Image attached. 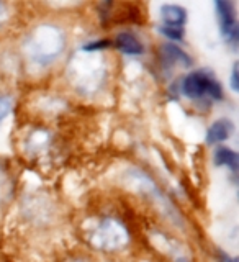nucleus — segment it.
I'll use <instances>...</instances> for the list:
<instances>
[{
  "label": "nucleus",
  "mask_w": 239,
  "mask_h": 262,
  "mask_svg": "<svg viewBox=\"0 0 239 262\" xmlns=\"http://www.w3.org/2000/svg\"><path fill=\"white\" fill-rule=\"evenodd\" d=\"M66 79L79 95H97L108 79V66L103 53L85 51V49L72 53L66 68Z\"/></svg>",
  "instance_id": "1"
},
{
  "label": "nucleus",
  "mask_w": 239,
  "mask_h": 262,
  "mask_svg": "<svg viewBox=\"0 0 239 262\" xmlns=\"http://www.w3.org/2000/svg\"><path fill=\"white\" fill-rule=\"evenodd\" d=\"M66 33L56 23H39L23 39V54L36 68H48L59 59L66 49Z\"/></svg>",
  "instance_id": "2"
},
{
  "label": "nucleus",
  "mask_w": 239,
  "mask_h": 262,
  "mask_svg": "<svg viewBox=\"0 0 239 262\" xmlns=\"http://www.w3.org/2000/svg\"><path fill=\"white\" fill-rule=\"evenodd\" d=\"M82 237L90 248L100 252H118L126 249L131 243L128 226L113 215H98L85 221Z\"/></svg>",
  "instance_id": "3"
},
{
  "label": "nucleus",
  "mask_w": 239,
  "mask_h": 262,
  "mask_svg": "<svg viewBox=\"0 0 239 262\" xmlns=\"http://www.w3.org/2000/svg\"><path fill=\"white\" fill-rule=\"evenodd\" d=\"M125 179H126L128 185L133 188L135 192L141 193L156 210L162 213L164 218L170 220L172 223L177 225L179 228L184 226V218L180 216V213L174 207V203L167 199L166 193L161 190L159 185L156 184V180L149 174H146V172L141 169L133 167V169L126 170Z\"/></svg>",
  "instance_id": "4"
},
{
  "label": "nucleus",
  "mask_w": 239,
  "mask_h": 262,
  "mask_svg": "<svg viewBox=\"0 0 239 262\" xmlns=\"http://www.w3.org/2000/svg\"><path fill=\"white\" fill-rule=\"evenodd\" d=\"M180 92L190 100H203V98H210L213 102L223 100V87L216 80L215 74L207 69L193 71L182 77Z\"/></svg>",
  "instance_id": "5"
},
{
  "label": "nucleus",
  "mask_w": 239,
  "mask_h": 262,
  "mask_svg": "<svg viewBox=\"0 0 239 262\" xmlns=\"http://www.w3.org/2000/svg\"><path fill=\"white\" fill-rule=\"evenodd\" d=\"M54 135L46 128H31L23 138V151L28 159L43 162L49 159L54 152Z\"/></svg>",
  "instance_id": "6"
},
{
  "label": "nucleus",
  "mask_w": 239,
  "mask_h": 262,
  "mask_svg": "<svg viewBox=\"0 0 239 262\" xmlns=\"http://www.w3.org/2000/svg\"><path fill=\"white\" fill-rule=\"evenodd\" d=\"M216 16L220 23V31L223 35L225 41L233 48L237 46L239 41V27H237V16H236V5L233 2H225L218 0L215 2Z\"/></svg>",
  "instance_id": "7"
},
{
  "label": "nucleus",
  "mask_w": 239,
  "mask_h": 262,
  "mask_svg": "<svg viewBox=\"0 0 239 262\" xmlns=\"http://www.w3.org/2000/svg\"><path fill=\"white\" fill-rule=\"evenodd\" d=\"M15 177L10 167H8V162L0 159V208L7 207L12 202L15 196Z\"/></svg>",
  "instance_id": "8"
},
{
  "label": "nucleus",
  "mask_w": 239,
  "mask_h": 262,
  "mask_svg": "<svg viewBox=\"0 0 239 262\" xmlns=\"http://www.w3.org/2000/svg\"><path fill=\"white\" fill-rule=\"evenodd\" d=\"M234 133V123L229 118H220L213 121L207 129V143L210 146L228 141Z\"/></svg>",
  "instance_id": "9"
},
{
  "label": "nucleus",
  "mask_w": 239,
  "mask_h": 262,
  "mask_svg": "<svg viewBox=\"0 0 239 262\" xmlns=\"http://www.w3.org/2000/svg\"><path fill=\"white\" fill-rule=\"evenodd\" d=\"M159 16L164 27L184 28L187 23V10L176 4H164L159 8Z\"/></svg>",
  "instance_id": "10"
},
{
  "label": "nucleus",
  "mask_w": 239,
  "mask_h": 262,
  "mask_svg": "<svg viewBox=\"0 0 239 262\" xmlns=\"http://www.w3.org/2000/svg\"><path fill=\"white\" fill-rule=\"evenodd\" d=\"M115 46L125 56H141L144 53V45L131 31H120L115 36Z\"/></svg>",
  "instance_id": "11"
},
{
  "label": "nucleus",
  "mask_w": 239,
  "mask_h": 262,
  "mask_svg": "<svg viewBox=\"0 0 239 262\" xmlns=\"http://www.w3.org/2000/svg\"><path fill=\"white\" fill-rule=\"evenodd\" d=\"M161 54L164 57V61H166L169 66H184V68H188V66H192V57L188 56L187 53H184L182 49H180L177 45L174 43H167V45H162L161 46Z\"/></svg>",
  "instance_id": "12"
},
{
  "label": "nucleus",
  "mask_w": 239,
  "mask_h": 262,
  "mask_svg": "<svg viewBox=\"0 0 239 262\" xmlns=\"http://www.w3.org/2000/svg\"><path fill=\"white\" fill-rule=\"evenodd\" d=\"M154 237L159 241V248L164 252H166L174 262H190V259L187 257V254L184 252V249L180 248V246L174 239H170L169 236H166V234H154Z\"/></svg>",
  "instance_id": "13"
},
{
  "label": "nucleus",
  "mask_w": 239,
  "mask_h": 262,
  "mask_svg": "<svg viewBox=\"0 0 239 262\" xmlns=\"http://www.w3.org/2000/svg\"><path fill=\"white\" fill-rule=\"evenodd\" d=\"M213 162L216 164L220 167H228L231 169V172H237V162H239V158H237V152L233 151L231 147H225L221 146L215 151V156H213Z\"/></svg>",
  "instance_id": "14"
},
{
  "label": "nucleus",
  "mask_w": 239,
  "mask_h": 262,
  "mask_svg": "<svg viewBox=\"0 0 239 262\" xmlns=\"http://www.w3.org/2000/svg\"><path fill=\"white\" fill-rule=\"evenodd\" d=\"M12 108H13V98L8 94L0 92V125H2L4 120L10 115Z\"/></svg>",
  "instance_id": "15"
},
{
  "label": "nucleus",
  "mask_w": 239,
  "mask_h": 262,
  "mask_svg": "<svg viewBox=\"0 0 239 262\" xmlns=\"http://www.w3.org/2000/svg\"><path fill=\"white\" fill-rule=\"evenodd\" d=\"M159 33L166 36L167 39H170V41H182L184 36H185V30L184 28L164 27V25H161V27H159Z\"/></svg>",
  "instance_id": "16"
},
{
  "label": "nucleus",
  "mask_w": 239,
  "mask_h": 262,
  "mask_svg": "<svg viewBox=\"0 0 239 262\" xmlns=\"http://www.w3.org/2000/svg\"><path fill=\"white\" fill-rule=\"evenodd\" d=\"M229 84H231L233 92H237V90H239V72H237V62L233 66V71H231V80H229Z\"/></svg>",
  "instance_id": "17"
},
{
  "label": "nucleus",
  "mask_w": 239,
  "mask_h": 262,
  "mask_svg": "<svg viewBox=\"0 0 239 262\" xmlns=\"http://www.w3.org/2000/svg\"><path fill=\"white\" fill-rule=\"evenodd\" d=\"M8 16H10V13H8L7 4L0 2V28H4V25L8 21Z\"/></svg>",
  "instance_id": "18"
},
{
  "label": "nucleus",
  "mask_w": 239,
  "mask_h": 262,
  "mask_svg": "<svg viewBox=\"0 0 239 262\" xmlns=\"http://www.w3.org/2000/svg\"><path fill=\"white\" fill-rule=\"evenodd\" d=\"M218 256H220V262H236V259H233V257H229V256H228V254H225V252H221V251H220V254H218Z\"/></svg>",
  "instance_id": "19"
},
{
  "label": "nucleus",
  "mask_w": 239,
  "mask_h": 262,
  "mask_svg": "<svg viewBox=\"0 0 239 262\" xmlns=\"http://www.w3.org/2000/svg\"><path fill=\"white\" fill-rule=\"evenodd\" d=\"M66 262H85L84 259H80V257H72V259H68Z\"/></svg>",
  "instance_id": "20"
}]
</instances>
